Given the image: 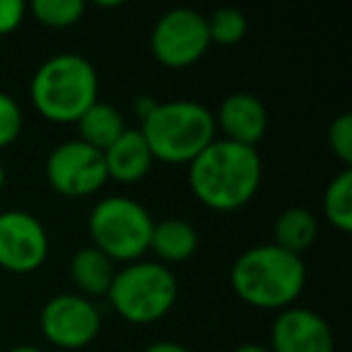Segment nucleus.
Wrapping results in <instances>:
<instances>
[{"instance_id":"f257e3e1","label":"nucleus","mask_w":352,"mask_h":352,"mask_svg":"<svg viewBox=\"0 0 352 352\" xmlns=\"http://www.w3.org/2000/svg\"><path fill=\"white\" fill-rule=\"evenodd\" d=\"M263 162L256 147L215 138L188 164V186L196 201L217 212H232L256 198Z\"/></svg>"},{"instance_id":"f03ea898","label":"nucleus","mask_w":352,"mask_h":352,"mask_svg":"<svg viewBox=\"0 0 352 352\" xmlns=\"http://www.w3.org/2000/svg\"><path fill=\"white\" fill-rule=\"evenodd\" d=\"M234 294L256 309H289L307 285V268L302 256L261 244L246 249L230 270Z\"/></svg>"},{"instance_id":"7ed1b4c3","label":"nucleus","mask_w":352,"mask_h":352,"mask_svg":"<svg viewBox=\"0 0 352 352\" xmlns=\"http://www.w3.org/2000/svg\"><path fill=\"white\" fill-rule=\"evenodd\" d=\"M138 131L152 157L166 164H191L217 138L215 113L193 99L157 102Z\"/></svg>"},{"instance_id":"20e7f679","label":"nucleus","mask_w":352,"mask_h":352,"mask_svg":"<svg viewBox=\"0 0 352 352\" xmlns=\"http://www.w3.org/2000/svg\"><path fill=\"white\" fill-rule=\"evenodd\" d=\"M30 97L46 121L78 123L99 99L97 70L80 54H56L36 68Z\"/></svg>"},{"instance_id":"39448f33","label":"nucleus","mask_w":352,"mask_h":352,"mask_svg":"<svg viewBox=\"0 0 352 352\" xmlns=\"http://www.w3.org/2000/svg\"><path fill=\"white\" fill-rule=\"evenodd\" d=\"M107 297L128 323H155L174 309L179 283L160 261H135L116 270Z\"/></svg>"},{"instance_id":"423d86ee","label":"nucleus","mask_w":352,"mask_h":352,"mask_svg":"<svg viewBox=\"0 0 352 352\" xmlns=\"http://www.w3.org/2000/svg\"><path fill=\"white\" fill-rule=\"evenodd\" d=\"M92 246L116 263H135L150 249L155 220L145 206L126 196L102 198L89 212Z\"/></svg>"},{"instance_id":"0eeeda50","label":"nucleus","mask_w":352,"mask_h":352,"mask_svg":"<svg viewBox=\"0 0 352 352\" xmlns=\"http://www.w3.org/2000/svg\"><path fill=\"white\" fill-rule=\"evenodd\" d=\"M152 56L160 65L184 70L196 65L210 49L206 15L193 8H174L155 22L150 34Z\"/></svg>"},{"instance_id":"6e6552de","label":"nucleus","mask_w":352,"mask_h":352,"mask_svg":"<svg viewBox=\"0 0 352 352\" xmlns=\"http://www.w3.org/2000/svg\"><path fill=\"white\" fill-rule=\"evenodd\" d=\"M46 179L58 196L85 198L109 182L104 155L82 140H65L46 160Z\"/></svg>"},{"instance_id":"1a4fd4ad","label":"nucleus","mask_w":352,"mask_h":352,"mask_svg":"<svg viewBox=\"0 0 352 352\" xmlns=\"http://www.w3.org/2000/svg\"><path fill=\"white\" fill-rule=\"evenodd\" d=\"M39 328L51 345L63 350H82L102 331V314L78 292L56 294L41 307Z\"/></svg>"},{"instance_id":"9d476101","label":"nucleus","mask_w":352,"mask_h":352,"mask_svg":"<svg viewBox=\"0 0 352 352\" xmlns=\"http://www.w3.org/2000/svg\"><path fill=\"white\" fill-rule=\"evenodd\" d=\"M49 256V232L27 210L0 212V268L25 275L41 268Z\"/></svg>"},{"instance_id":"9b49d317","label":"nucleus","mask_w":352,"mask_h":352,"mask_svg":"<svg viewBox=\"0 0 352 352\" xmlns=\"http://www.w3.org/2000/svg\"><path fill=\"white\" fill-rule=\"evenodd\" d=\"M270 352H333L336 338L326 318L311 309L289 307L275 316L270 328Z\"/></svg>"},{"instance_id":"f8f14e48","label":"nucleus","mask_w":352,"mask_h":352,"mask_svg":"<svg viewBox=\"0 0 352 352\" xmlns=\"http://www.w3.org/2000/svg\"><path fill=\"white\" fill-rule=\"evenodd\" d=\"M215 128H220L222 140L256 147L268 131V111L256 94L234 92L222 99L215 116Z\"/></svg>"},{"instance_id":"ddd939ff","label":"nucleus","mask_w":352,"mask_h":352,"mask_svg":"<svg viewBox=\"0 0 352 352\" xmlns=\"http://www.w3.org/2000/svg\"><path fill=\"white\" fill-rule=\"evenodd\" d=\"M102 155L107 176L118 184H138L140 179H145L147 171L152 169V162H155L145 138L138 128H126Z\"/></svg>"},{"instance_id":"4468645a","label":"nucleus","mask_w":352,"mask_h":352,"mask_svg":"<svg viewBox=\"0 0 352 352\" xmlns=\"http://www.w3.org/2000/svg\"><path fill=\"white\" fill-rule=\"evenodd\" d=\"M160 258L162 265L184 263L198 251V232L191 222L169 217V220L155 222L150 234V249Z\"/></svg>"},{"instance_id":"2eb2a0df","label":"nucleus","mask_w":352,"mask_h":352,"mask_svg":"<svg viewBox=\"0 0 352 352\" xmlns=\"http://www.w3.org/2000/svg\"><path fill=\"white\" fill-rule=\"evenodd\" d=\"M113 261L94 246H82L70 258V280L82 297H107L113 283Z\"/></svg>"},{"instance_id":"dca6fc26","label":"nucleus","mask_w":352,"mask_h":352,"mask_svg":"<svg viewBox=\"0 0 352 352\" xmlns=\"http://www.w3.org/2000/svg\"><path fill=\"white\" fill-rule=\"evenodd\" d=\"M318 220L309 208L294 206L278 215L273 227V244L289 251L294 256H302L309 246L316 241Z\"/></svg>"},{"instance_id":"f3484780","label":"nucleus","mask_w":352,"mask_h":352,"mask_svg":"<svg viewBox=\"0 0 352 352\" xmlns=\"http://www.w3.org/2000/svg\"><path fill=\"white\" fill-rule=\"evenodd\" d=\"M75 126H78L80 133L78 140L87 142L89 147H94L99 152L107 150L126 131V121H123L121 111L113 104L99 102V99L80 116V121Z\"/></svg>"},{"instance_id":"a211bd4d","label":"nucleus","mask_w":352,"mask_h":352,"mask_svg":"<svg viewBox=\"0 0 352 352\" xmlns=\"http://www.w3.org/2000/svg\"><path fill=\"white\" fill-rule=\"evenodd\" d=\"M323 215L336 230L350 232L352 230V169H342L328 182L323 191Z\"/></svg>"},{"instance_id":"6ab92c4d","label":"nucleus","mask_w":352,"mask_h":352,"mask_svg":"<svg viewBox=\"0 0 352 352\" xmlns=\"http://www.w3.org/2000/svg\"><path fill=\"white\" fill-rule=\"evenodd\" d=\"M210 44L217 46H236L249 32V20L236 8H217L206 17Z\"/></svg>"},{"instance_id":"aec40b11","label":"nucleus","mask_w":352,"mask_h":352,"mask_svg":"<svg viewBox=\"0 0 352 352\" xmlns=\"http://www.w3.org/2000/svg\"><path fill=\"white\" fill-rule=\"evenodd\" d=\"M82 0H34L30 6L32 15L51 30H68L78 25L85 15Z\"/></svg>"},{"instance_id":"412c9836","label":"nucleus","mask_w":352,"mask_h":352,"mask_svg":"<svg viewBox=\"0 0 352 352\" xmlns=\"http://www.w3.org/2000/svg\"><path fill=\"white\" fill-rule=\"evenodd\" d=\"M25 128V113L12 94L0 92V150L10 147Z\"/></svg>"},{"instance_id":"4be33fe9","label":"nucleus","mask_w":352,"mask_h":352,"mask_svg":"<svg viewBox=\"0 0 352 352\" xmlns=\"http://www.w3.org/2000/svg\"><path fill=\"white\" fill-rule=\"evenodd\" d=\"M328 147L338 160L350 169L352 164V113H340L328 126Z\"/></svg>"},{"instance_id":"5701e85b","label":"nucleus","mask_w":352,"mask_h":352,"mask_svg":"<svg viewBox=\"0 0 352 352\" xmlns=\"http://www.w3.org/2000/svg\"><path fill=\"white\" fill-rule=\"evenodd\" d=\"M25 3L20 0H0V34H10L25 20Z\"/></svg>"},{"instance_id":"b1692460","label":"nucleus","mask_w":352,"mask_h":352,"mask_svg":"<svg viewBox=\"0 0 352 352\" xmlns=\"http://www.w3.org/2000/svg\"><path fill=\"white\" fill-rule=\"evenodd\" d=\"M142 352H191L186 345L182 342H174V340H157V342H150Z\"/></svg>"},{"instance_id":"393cba45","label":"nucleus","mask_w":352,"mask_h":352,"mask_svg":"<svg viewBox=\"0 0 352 352\" xmlns=\"http://www.w3.org/2000/svg\"><path fill=\"white\" fill-rule=\"evenodd\" d=\"M157 107V99L155 97H150V94H140V97H135V102H133V111H135V116L140 118H145L147 113L152 111V109Z\"/></svg>"},{"instance_id":"a878e982","label":"nucleus","mask_w":352,"mask_h":352,"mask_svg":"<svg viewBox=\"0 0 352 352\" xmlns=\"http://www.w3.org/2000/svg\"><path fill=\"white\" fill-rule=\"evenodd\" d=\"M234 352H270L265 345H256V342H244V345H239Z\"/></svg>"},{"instance_id":"bb28decb","label":"nucleus","mask_w":352,"mask_h":352,"mask_svg":"<svg viewBox=\"0 0 352 352\" xmlns=\"http://www.w3.org/2000/svg\"><path fill=\"white\" fill-rule=\"evenodd\" d=\"M8 352H44L41 347H36V345H15V347H10Z\"/></svg>"},{"instance_id":"cd10ccee","label":"nucleus","mask_w":352,"mask_h":352,"mask_svg":"<svg viewBox=\"0 0 352 352\" xmlns=\"http://www.w3.org/2000/svg\"><path fill=\"white\" fill-rule=\"evenodd\" d=\"M6 188V166H3V162H0V191Z\"/></svg>"}]
</instances>
